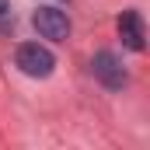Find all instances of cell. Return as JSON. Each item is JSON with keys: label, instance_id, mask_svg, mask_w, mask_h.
Segmentation results:
<instances>
[{"label": "cell", "instance_id": "cell-1", "mask_svg": "<svg viewBox=\"0 0 150 150\" xmlns=\"http://www.w3.org/2000/svg\"><path fill=\"white\" fill-rule=\"evenodd\" d=\"M14 63H18L21 74H28V77H49L52 67H56V56L45 45H38V42H25V45H18Z\"/></svg>", "mask_w": 150, "mask_h": 150}, {"label": "cell", "instance_id": "cell-2", "mask_svg": "<svg viewBox=\"0 0 150 150\" xmlns=\"http://www.w3.org/2000/svg\"><path fill=\"white\" fill-rule=\"evenodd\" d=\"M32 25H35L38 35L49 38V42H67L70 38V18L59 7H38L32 14Z\"/></svg>", "mask_w": 150, "mask_h": 150}, {"label": "cell", "instance_id": "cell-3", "mask_svg": "<svg viewBox=\"0 0 150 150\" xmlns=\"http://www.w3.org/2000/svg\"><path fill=\"white\" fill-rule=\"evenodd\" d=\"M91 74L98 77L108 91H122V84H126V70H122L119 56H115V52H108V49H101V52L91 59Z\"/></svg>", "mask_w": 150, "mask_h": 150}, {"label": "cell", "instance_id": "cell-4", "mask_svg": "<svg viewBox=\"0 0 150 150\" xmlns=\"http://www.w3.org/2000/svg\"><path fill=\"white\" fill-rule=\"evenodd\" d=\"M119 38H122V45L133 49V52H143V49H147V32H143L140 11H122V18H119Z\"/></svg>", "mask_w": 150, "mask_h": 150}, {"label": "cell", "instance_id": "cell-5", "mask_svg": "<svg viewBox=\"0 0 150 150\" xmlns=\"http://www.w3.org/2000/svg\"><path fill=\"white\" fill-rule=\"evenodd\" d=\"M7 25H11V4L0 0V28H7Z\"/></svg>", "mask_w": 150, "mask_h": 150}]
</instances>
